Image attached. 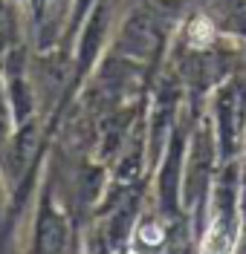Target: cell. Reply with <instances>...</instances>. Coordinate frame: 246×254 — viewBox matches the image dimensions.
Returning a JSON list of instances; mask_svg holds the SVG:
<instances>
[{"instance_id": "6da1fadb", "label": "cell", "mask_w": 246, "mask_h": 254, "mask_svg": "<svg viewBox=\"0 0 246 254\" xmlns=\"http://www.w3.org/2000/svg\"><path fill=\"white\" fill-rule=\"evenodd\" d=\"M191 38H194L197 47L209 44V38H212V23H209V20H197L194 26H191Z\"/></svg>"}]
</instances>
